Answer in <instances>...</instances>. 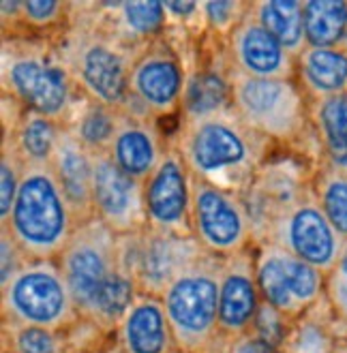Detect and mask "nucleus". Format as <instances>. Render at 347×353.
I'll use <instances>...</instances> for the list:
<instances>
[{"mask_svg": "<svg viewBox=\"0 0 347 353\" xmlns=\"http://www.w3.org/2000/svg\"><path fill=\"white\" fill-rule=\"evenodd\" d=\"M24 170L26 163L17 154L11 139L3 135V146H0V223H5L11 214Z\"/></svg>", "mask_w": 347, "mask_h": 353, "instance_id": "33", "label": "nucleus"}, {"mask_svg": "<svg viewBox=\"0 0 347 353\" xmlns=\"http://www.w3.org/2000/svg\"><path fill=\"white\" fill-rule=\"evenodd\" d=\"M63 129V124L48 116L24 112L13 124L3 127V135L11 139L26 165H50Z\"/></svg>", "mask_w": 347, "mask_h": 353, "instance_id": "26", "label": "nucleus"}, {"mask_svg": "<svg viewBox=\"0 0 347 353\" xmlns=\"http://www.w3.org/2000/svg\"><path fill=\"white\" fill-rule=\"evenodd\" d=\"M75 216L50 165H26L3 230L30 261H56L75 230Z\"/></svg>", "mask_w": 347, "mask_h": 353, "instance_id": "4", "label": "nucleus"}, {"mask_svg": "<svg viewBox=\"0 0 347 353\" xmlns=\"http://www.w3.org/2000/svg\"><path fill=\"white\" fill-rule=\"evenodd\" d=\"M170 148V135L163 133L159 120L120 112L110 157L118 168L137 182H146Z\"/></svg>", "mask_w": 347, "mask_h": 353, "instance_id": "18", "label": "nucleus"}, {"mask_svg": "<svg viewBox=\"0 0 347 353\" xmlns=\"http://www.w3.org/2000/svg\"><path fill=\"white\" fill-rule=\"evenodd\" d=\"M324 298L328 302L341 330H345L347 327V240L341 248L337 263L333 265L330 272L326 274Z\"/></svg>", "mask_w": 347, "mask_h": 353, "instance_id": "34", "label": "nucleus"}, {"mask_svg": "<svg viewBox=\"0 0 347 353\" xmlns=\"http://www.w3.org/2000/svg\"><path fill=\"white\" fill-rule=\"evenodd\" d=\"M118 122L120 110L84 97L65 129H69L81 146L92 154H108L118 131Z\"/></svg>", "mask_w": 347, "mask_h": 353, "instance_id": "27", "label": "nucleus"}, {"mask_svg": "<svg viewBox=\"0 0 347 353\" xmlns=\"http://www.w3.org/2000/svg\"><path fill=\"white\" fill-rule=\"evenodd\" d=\"M261 306L255 279L253 248L221 259L219 274V332L223 341H232L253 330Z\"/></svg>", "mask_w": 347, "mask_h": 353, "instance_id": "17", "label": "nucleus"}, {"mask_svg": "<svg viewBox=\"0 0 347 353\" xmlns=\"http://www.w3.org/2000/svg\"><path fill=\"white\" fill-rule=\"evenodd\" d=\"M174 353H182V351H174Z\"/></svg>", "mask_w": 347, "mask_h": 353, "instance_id": "43", "label": "nucleus"}, {"mask_svg": "<svg viewBox=\"0 0 347 353\" xmlns=\"http://www.w3.org/2000/svg\"><path fill=\"white\" fill-rule=\"evenodd\" d=\"M103 22L133 48H146L150 41L168 32L170 17L163 3H97Z\"/></svg>", "mask_w": 347, "mask_h": 353, "instance_id": "22", "label": "nucleus"}, {"mask_svg": "<svg viewBox=\"0 0 347 353\" xmlns=\"http://www.w3.org/2000/svg\"><path fill=\"white\" fill-rule=\"evenodd\" d=\"M311 189L326 219L347 240V172L315 161L311 172Z\"/></svg>", "mask_w": 347, "mask_h": 353, "instance_id": "30", "label": "nucleus"}, {"mask_svg": "<svg viewBox=\"0 0 347 353\" xmlns=\"http://www.w3.org/2000/svg\"><path fill=\"white\" fill-rule=\"evenodd\" d=\"M296 81L309 101L347 92V54L307 46L296 56Z\"/></svg>", "mask_w": 347, "mask_h": 353, "instance_id": "23", "label": "nucleus"}, {"mask_svg": "<svg viewBox=\"0 0 347 353\" xmlns=\"http://www.w3.org/2000/svg\"><path fill=\"white\" fill-rule=\"evenodd\" d=\"M343 339H347V327L343 330Z\"/></svg>", "mask_w": 347, "mask_h": 353, "instance_id": "41", "label": "nucleus"}, {"mask_svg": "<svg viewBox=\"0 0 347 353\" xmlns=\"http://www.w3.org/2000/svg\"><path fill=\"white\" fill-rule=\"evenodd\" d=\"M223 48L232 71L261 79H296V56L259 24L251 7L226 39Z\"/></svg>", "mask_w": 347, "mask_h": 353, "instance_id": "16", "label": "nucleus"}, {"mask_svg": "<svg viewBox=\"0 0 347 353\" xmlns=\"http://www.w3.org/2000/svg\"><path fill=\"white\" fill-rule=\"evenodd\" d=\"M302 19L307 46L339 48L347 30V0H304Z\"/></svg>", "mask_w": 347, "mask_h": 353, "instance_id": "29", "label": "nucleus"}, {"mask_svg": "<svg viewBox=\"0 0 347 353\" xmlns=\"http://www.w3.org/2000/svg\"><path fill=\"white\" fill-rule=\"evenodd\" d=\"M103 353H125V351H120V347H118L116 343H108V345L103 347Z\"/></svg>", "mask_w": 347, "mask_h": 353, "instance_id": "38", "label": "nucleus"}, {"mask_svg": "<svg viewBox=\"0 0 347 353\" xmlns=\"http://www.w3.org/2000/svg\"><path fill=\"white\" fill-rule=\"evenodd\" d=\"M191 234L208 255L226 259L255 246V227L240 193L193 178Z\"/></svg>", "mask_w": 347, "mask_h": 353, "instance_id": "10", "label": "nucleus"}, {"mask_svg": "<svg viewBox=\"0 0 347 353\" xmlns=\"http://www.w3.org/2000/svg\"><path fill=\"white\" fill-rule=\"evenodd\" d=\"M95 353H103V349H99V351H95Z\"/></svg>", "mask_w": 347, "mask_h": 353, "instance_id": "42", "label": "nucleus"}, {"mask_svg": "<svg viewBox=\"0 0 347 353\" xmlns=\"http://www.w3.org/2000/svg\"><path fill=\"white\" fill-rule=\"evenodd\" d=\"M3 97L24 112L48 116L63 127L84 101L58 56L54 37L9 34L0 43Z\"/></svg>", "mask_w": 347, "mask_h": 353, "instance_id": "3", "label": "nucleus"}, {"mask_svg": "<svg viewBox=\"0 0 347 353\" xmlns=\"http://www.w3.org/2000/svg\"><path fill=\"white\" fill-rule=\"evenodd\" d=\"M230 108L251 131L272 143L294 146L311 131L309 99L296 79L249 77L228 67Z\"/></svg>", "mask_w": 347, "mask_h": 353, "instance_id": "6", "label": "nucleus"}, {"mask_svg": "<svg viewBox=\"0 0 347 353\" xmlns=\"http://www.w3.org/2000/svg\"><path fill=\"white\" fill-rule=\"evenodd\" d=\"M255 279L261 302L277 308L290 321L307 313L324 298L326 274L272 242L253 246Z\"/></svg>", "mask_w": 347, "mask_h": 353, "instance_id": "12", "label": "nucleus"}, {"mask_svg": "<svg viewBox=\"0 0 347 353\" xmlns=\"http://www.w3.org/2000/svg\"><path fill=\"white\" fill-rule=\"evenodd\" d=\"M223 353H281V351L268 343H264L261 339H257L253 332H249V334H242L238 339L228 341Z\"/></svg>", "mask_w": 347, "mask_h": 353, "instance_id": "37", "label": "nucleus"}, {"mask_svg": "<svg viewBox=\"0 0 347 353\" xmlns=\"http://www.w3.org/2000/svg\"><path fill=\"white\" fill-rule=\"evenodd\" d=\"M333 353H347V339H341V341L337 343V347H335Z\"/></svg>", "mask_w": 347, "mask_h": 353, "instance_id": "39", "label": "nucleus"}, {"mask_svg": "<svg viewBox=\"0 0 347 353\" xmlns=\"http://www.w3.org/2000/svg\"><path fill=\"white\" fill-rule=\"evenodd\" d=\"M54 43L81 94L108 108L125 105L131 67L141 50L125 43L103 22L97 3H71L69 24L54 37Z\"/></svg>", "mask_w": 347, "mask_h": 353, "instance_id": "2", "label": "nucleus"}, {"mask_svg": "<svg viewBox=\"0 0 347 353\" xmlns=\"http://www.w3.org/2000/svg\"><path fill=\"white\" fill-rule=\"evenodd\" d=\"M317 161L347 172V92L309 101Z\"/></svg>", "mask_w": 347, "mask_h": 353, "instance_id": "24", "label": "nucleus"}, {"mask_svg": "<svg viewBox=\"0 0 347 353\" xmlns=\"http://www.w3.org/2000/svg\"><path fill=\"white\" fill-rule=\"evenodd\" d=\"M28 261L30 259L24 255L22 248L17 246L11 234L0 227V287L7 285Z\"/></svg>", "mask_w": 347, "mask_h": 353, "instance_id": "36", "label": "nucleus"}, {"mask_svg": "<svg viewBox=\"0 0 347 353\" xmlns=\"http://www.w3.org/2000/svg\"><path fill=\"white\" fill-rule=\"evenodd\" d=\"M3 353H75L69 332L3 321Z\"/></svg>", "mask_w": 347, "mask_h": 353, "instance_id": "31", "label": "nucleus"}, {"mask_svg": "<svg viewBox=\"0 0 347 353\" xmlns=\"http://www.w3.org/2000/svg\"><path fill=\"white\" fill-rule=\"evenodd\" d=\"M341 339L343 330L326 298H321L313 308L292 321L281 353H333Z\"/></svg>", "mask_w": 347, "mask_h": 353, "instance_id": "25", "label": "nucleus"}, {"mask_svg": "<svg viewBox=\"0 0 347 353\" xmlns=\"http://www.w3.org/2000/svg\"><path fill=\"white\" fill-rule=\"evenodd\" d=\"M170 143L180 152L191 176L221 189L244 193L268 163L275 143L244 124L234 110L180 118Z\"/></svg>", "mask_w": 347, "mask_h": 353, "instance_id": "1", "label": "nucleus"}, {"mask_svg": "<svg viewBox=\"0 0 347 353\" xmlns=\"http://www.w3.org/2000/svg\"><path fill=\"white\" fill-rule=\"evenodd\" d=\"M251 11L259 19V24L292 56H298L307 48L302 3H296V0H255L251 3Z\"/></svg>", "mask_w": 347, "mask_h": 353, "instance_id": "28", "label": "nucleus"}, {"mask_svg": "<svg viewBox=\"0 0 347 353\" xmlns=\"http://www.w3.org/2000/svg\"><path fill=\"white\" fill-rule=\"evenodd\" d=\"M345 54H347V30H345V37H343V41H341V46H339Z\"/></svg>", "mask_w": 347, "mask_h": 353, "instance_id": "40", "label": "nucleus"}, {"mask_svg": "<svg viewBox=\"0 0 347 353\" xmlns=\"http://www.w3.org/2000/svg\"><path fill=\"white\" fill-rule=\"evenodd\" d=\"M290 325L292 321L281 315L277 308H272L270 304L261 302L259 306V313L255 317V323H253V334L257 339H261L264 343L272 345L275 349H283V343L288 339V332H290Z\"/></svg>", "mask_w": 347, "mask_h": 353, "instance_id": "35", "label": "nucleus"}, {"mask_svg": "<svg viewBox=\"0 0 347 353\" xmlns=\"http://www.w3.org/2000/svg\"><path fill=\"white\" fill-rule=\"evenodd\" d=\"M247 0H206L199 3V30L210 34L217 43H226L240 19L249 13Z\"/></svg>", "mask_w": 347, "mask_h": 353, "instance_id": "32", "label": "nucleus"}, {"mask_svg": "<svg viewBox=\"0 0 347 353\" xmlns=\"http://www.w3.org/2000/svg\"><path fill=\"white\" fill-rule=\"evenodd\" d=\"M50 168L63 189L75 223L92 219V186H95V154L63 129L56 143Z\"/></svg>", "mask_w": 347, "mask_h": 353, "instance_id": "20", "label": "nucleus"}, {"mask_svg": "<svg viewBox=\"0 0 347 353\" xmlns=\"http://www.w3.org/2000/svg\"><path fill=\"white\" fill-rule=\"evenodd\" d=\"M204 253L206 251L193 236L166 234L150 227L118 236V261L135 279L139 294L161 296L182 270Z\"/></svg>", "mask_w": 347, "mask_h": 353, "instance_id": "13", "label": "nucleus"}, {"mask_svg": "<svg viewBox=\"0 0 347 353\" xmlns=\"http://www.w3.org/2000/svg\"><path fill=\"white\" fill-rule=\"evenodd\" d=\"M56 261L79 317L86 319L99 292L118 268V236L95 216L77 223L65 251Z\"/></svg>", "mask_w": 347, "mask_h": 353, "instance_id": "11", "label": "nucleus"}, {"mask_svg": "<svg viewBox=\"0 0 347 353\" xmlns=\"http://www.w3.org/2000/svg\"><path fill=\"white\" fill-rule=\"evenodd\" d=\"M114 343L125 353H174L176 341L161 296L139 294L114 330Z\"/></svg>", "mask_w": 347, "mask_h": 353, "instance_id": "19", "label": "nucleus"}, {"mask_svg": "<svg viewBox=\"0 0 347 353\" xmlns=\"http://www.w3.org/2000/svg\"><path fill=\"white\" fill-rule=\"evenodd\" d=\"M191 197L193 176L180 152L170 143L159 168L144 182V208L148 227L166 234L193 236Z\"/></svg>", "mask_w": 347, "mask_h": 353, "instance_id": "14", "label": "nucleus"}, {"mask_svg": "<svg viewBox=\"0 0 347 353\" xmlns=\"http://www.w3.org/2000/svg\"><path fill=\"white\" fill-rule=\"evenodd\" d=\"M221 259L204 253L161 294L176 349L182 353H223L219 332Z\"/></svg>", "mask_w": 347, "mask_h": 353, "instance_id": "5", "label": "nucleus"}, {"mask_svg": "<svg viewBox=\"0 0 347 353\" xmlns=\"http://www.w3.org/2000/svg\"><path fill=\"white\" fill-rule=\"evenodd\" d=\"M0 315L3 321L63 332L81 321L58 261H28L0 287Z\"/></svg>", "mask_w": 347, "mask_h": 353, "instance_id": "8", "label": "nucleus"}, {"mask_svg": "<svg viewBox=\"0 0 347 353\" xmlns=\"http://www.w3.org/2000/svg\"><path fill=\"white\" fill-rule=\"evenodd\" d=\"M187 86L182 97L180 118L210 116L223 110H230V79H228V60L226 48L215 58L187 62Z\"/></svg>", "mask_w": 347, "mask_h": 353, "instance_id": "21", "label": "nucleus"}, {"mask_svg": "<svg viewBox=\"0 0 347 353\" xmlns=\"http://www.w3.org/2000/svg\"><path fill=\"white\" fill-rule=\"evenodd\" d=\"M187 62L166 32L135 56L129 75V97L120 112L155 120L180 116L187 86Z\"/></svg>", "mask_w": 347, "mask_h": 353, "instance_id": "9", "label": "nucleus"}, {"mask_svg": "<svg viewBox=\"0 0 347 353\" xmlns=\"http://www.w3.org/2000/svg\"><path fill=\"white\" fill-rule=\"evenodd\" d=\"M257 242H272L324 274L333 270L345 244L319 208L311 182L296 197L266 214L255 227V244Z\"/></svg>", "mask_w": 347, "mask_h": 353, "instance_id": "7", "label": "nucleus"}, {"mask_svg": "<svg viewBox=\"0 0 347 353\" xmlns=\"http://www.w3.org/2000/svg\"><path fill=\"white\" fill-rule=\"evenodd\" d=\"M92 216L116 236L146 230L144 182L127 176L110 154H95Z\"/></svg>", "mask_w": 347, "mask_h": 353, "instance_id": "15", "label": "nucleus"}]
</instances>
